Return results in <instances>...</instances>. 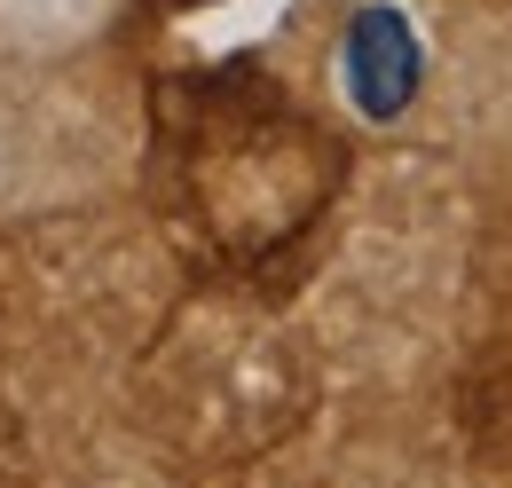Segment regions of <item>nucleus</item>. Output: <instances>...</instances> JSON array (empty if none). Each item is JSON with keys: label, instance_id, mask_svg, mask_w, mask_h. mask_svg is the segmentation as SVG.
Wrapping results in <instances>:
<instances>
[{"label": "nucleus", "instance_id": "f257e3e1", "mask_svg": "<svg viewBox=\"0 0 512 488\" xmlns=\"http://www.w3.org/2000/svg\"><path fill=\"white\" fill-rule=\"evenodd\" d=\"M339 79H347V103L371 126H394L410 103H418V79H426V48L410 32L402 8H355L347 16V40H339Z\"/></svg>", "mask_w": 512, "mask_h": 488}]
</instances>
